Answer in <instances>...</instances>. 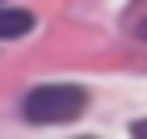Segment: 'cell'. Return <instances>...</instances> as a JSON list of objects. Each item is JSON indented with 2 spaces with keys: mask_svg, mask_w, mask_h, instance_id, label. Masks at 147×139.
Returning a JSON list of instances; mask_svg holds the SVG:
<instances>
[{
  "mask_svg": "<svg viewBox=\"0 0 147 139\" xmlns=\"http://www.w3.org/2000/svg\"><path fill=\"white\" fill-rule=\"evenodd\" d=\"M135 30H139V38H143V42H147V21H139Z\"/></svg>",
  "mask_w": 147,
  "mask_h": 139,
  "instance_id": "cell-4",
  "label": "cell"
},
{
  "mask_svg": "<svg viewBox=\"0 0 147 139\" xmlns=\"http://www.w3.org/2000/svg\"><path fill=\"white\" fill-rule=\"evenodd\" d=\"M84 105H88V93L80 89V84H38V89L25 93L21 114L34 127H59V122L80 118Z\"/></svg>",
  "mask_w": 147,
  "mask_h": 139,
  "instance_id": "cell-1",
  "label": "cell"
},
{
  "mask_svg": "<svg viewBox=\"0 0 147 139\" xmlns=\"http://www.w3.org/2000/svg\"><path fill=\"white\" fill-rule=\"evenodd\" d=\"M130 135H135V139H147V118H143V122H135V131H130Z\"/></svg>",
  "mask_w": 147,
  "mask_h": 139,
  "instance_id": "cell-3",
  "label": "cell"
},
{
  "mask_svg": "<svg viewBox=\"0 0 147 139\" xmlns=\"http://www.w3.org/2000/svg\"><path fill=\"white\" fill-rule=\"evenodd\" d=\"M0 4H4V0H0Z\"/></svg>",
  "mask_w": 147,
  "mask_h": 139,
  "instance_id": "cell-5",
  "label": "cell"
},
{
  "mask_svg": "<svg viewBox=\"0 0 147 139\" xmlns=\"http://www.w3.org/2000/svg\"><path fill=\"white\" fill-rule=\"evenodd\" d=\"M34 25H38V21H34V13H25V9H4V4H0V42L25 38Z\"/></svg>",
  "mask_w": 147,
  "mask_h": 139,
  "instance_id": "cell-2",
  "label": "cell"
}]
</instances>
